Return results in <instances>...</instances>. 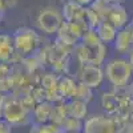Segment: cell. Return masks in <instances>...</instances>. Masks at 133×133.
<instances>
[{
	"label": "cell",
	"instance_id": "1",
	"mask_svg": "<svg viewBox=\"0 0 133 133\" xmlns=\"http://www.w3.org/2000/svg\"><path fill=\"white\" fill-rule=\"evenodd\" d=\"M104 76L107 81L113 87V89L121 91L127 89V87L133 79V69L128 57L118 56L109 59L104 63Z\"/></svg>",
	"mask_w": 133,
	"mask_h": 133
},
{
	"label": "cell",
	"instance_id": "2",
	"mask_svg": "<svg viewBox=\"0 0 133 133\" xmlns=\"http://www.w3.org/2000/svg\"><path fill=\"white\" fill-rule=\"evenodd\" d=\"M3 120L11 127H23L32 121V112L21 103L17 95L9 92L5 93L3 107Z\"/></svg>",
	"mask_w": 133,
	"mask_h": 133
},
{
	"label": "cell",
	"instance_id": "3",
	"mask_svg": "<svg viewBox=\"0 0 133 133\" xmlns=\"http://www.w3.org/2000/svg\"><path fill=\"white\" fill-rule=\"evenodd\" d=\"M15 52L21 57H28L35 53L41 45L40 32L31 27H20L12 33Z\"/></svg>",
	"mask_w": 133,
	"mask_h": 133
},
{
	"label": "cell",
	"instance_id": "4",
	"mask_svg": "<svg viewBox=\"0 0 133 133\" xmlns=\"http://www.w3.org/2000/svg\"><path fill=\"white\" fill-rule=\"evenodd\" d=\"M81 133H121V121L107 113L93 115L84 120Z\"/></svg>",
	"mask_w": 133,
	"mask_h": 133
},
{
	"label": "cell",
	"instance_id": "5",
	"mask_svg": "<svg viewBox=\"0 0 133 133\" xmlns=\"http://www.w3.org/2000/svg\"><path fill=\"white\" fill-rule=\"evenodd\" d=\"M63 23L64 17L61 14V9L57 7L43 8L36 17V25L39 32L47 36H56Z\"/></svg>",
	"mask_w": 133,
	"mask_h": 133
},
{
	"label": "cell",
	"instance_id": "6",
	"mask_svg": "<svg viewBox=\"0 0 133 133\" xmlns=\"http://www.w3.org/2000/svg\"><path fill=\"white\" fill-rule=\"evenodd\" d=\"M84 31H87V28L81 24L64 21L56 33V41L64 47H76L80 43Z\"/></svg>",
	"mask_w": 133,
	"mask_h": 133
},
{
	"label": "cell",
	"instance_id": "7",
	"mask_svg": "<svg viewBox=\"0 0 133 133\" xmlns=\"http://www.w3.org/2000/svg\"><path fill=\"white\" fill-rule=\"evenodd\" d=\"M104 80H105V76H104L103 66L85 64L79 71V83L92 91L100 88Z\"/></svg>",
	"mask_w": 133,
	"mask_h": 133
},
{
	"label": "cell",
	"instance_id": "8",
	"mask_svg": "<svg viewBox=\"0 0 133 133\" xmlns=\"http://www.w3.org/2000/svg\"><path fill=\"white\" fill-rule=\"evenodd\" d=\"M115 51L121 56H128L133 49V28L129 25L117 31L116 39L113 41Z\"/></svg>",
	"mask_w": 133,
	"mask_h": 133
},
{
	"label": "cell",
	"instance_id": "9",
	"mask_svg": "<svg viewBox=\"0 0 133 133\" xmlns=\"http://www.w3.org/2000/svg\"><path fill=\"white\" fill-rule=\"evenodd\" d=\"M61 14L64 17V21H69V23H76V24H84V16H85V7H81L73 2H66L61 7ZM87 28V27H85ZM88 29V28H87Z\"/></svg>",
	"mask_w": 133,
	"mask_h": 133
},
{
	"label": "cell",
	"instance_id": "10",
	"mask_svg": "<svg viewBox=\"0 0 133 133\" xmlns=\"http://www.w3.org/2000/svg\"><path fill=\"white\" fill-rule=\"evenodd\" d=\"M105 20L109 21L115 28L121 29V28H124V27H127L129 24L128 11H127V8L123 4H113Z\"/></svg>",
	"mask_w": 133,
	"mask_h": 133
},
{
	"label": "cell",
	"instance_id": "11",
	"mask_svg": "<svg viewBox=\"0 0 133 133\" xmlns=\"http://www.w3.org/2000/svg\"><path fill=\"white\" fill-rule=\"evenodd\" d=\"M52 113H53V103L44 100L35 105L32 109V120L33 124H47L51 123L52 120Z\"/></svg>",
	"mask_w": 133,
	"mask_h": 133
},
{
	"label": "cell",
	"instance_id": "12",
	"mask_svg": "<svg viewBox=\"0 0 133 133\" xmlns=\"http://www.w3.org/2000/svg\"><path fill=\"white\" fill-rule=\"evenodd\" d=\"M15 56H17V53L15 52L12 35L0 32V63L11 64Z\"/></svg>",
	"mask_w": 133,
	"mask_h": 133
},
{
	"label": "cell",
	"instance_id": "13",
	"mask_svg": "<svg viewBox=\"0 0 133 133\" xmlns=\"http://www.w3.org/2000/svg\"><path fill=\"white\" fill-rule=\"evenodd\" d=\"M65 103V109H66V115L69 117H75L77 120L84 121L87 118L88 113V104L80 100H66Z\"/></svg>",
	"mask_w": 133,
	"mask_h": 133
},
{
	"label": "cell",
	"instance_id": "14",
	"mask_svg": "<svg viewBox=\"0 0 133 133\" xmlns=\"http://www.w3.org/2000/svg\"><path fill=\"white\" fill-rule=\"evenodd\" d=\"M95 31H96V33H97L100 41H101L103 44H105V45H108V44H113L118 29L115 28L112 24L109 23V21L103 20L101 23L97 25V28H96Z\"/></svg>",
	"mask_w": 133,
	"mask_h": 133
},
{
	"label": "cell",
	"instance_id": "15",
	"mask_svg": "<svg viewBox=\"0 0 133 133\" xmlns=\"http://www.w3.org/2000/svg\"><path fill=\"white\" fill-rule=\"evenodd\" d=\"M112 5H113V3L109 2V0H93L89 7L100 16V19L105 20L108 14H109V11H110V8H112Z\"/></svg>",
	"mask_w": 133,
	"mask_h": 133
},
{
	"label": "cell",
	"instance_id": "16",
	"mask_svg": "<svg viewBox=\"0 0 133 133\" xmlns=\"http://www.w3.org/2000/svg\"><path fill=\"white\" fill-rule=\"evenodd\" d=\"M5 84H9V89L12 91V66L7 63H0V91L4 89Z\"/></svg>",
	"mask_w": 133,
	"mask_h": 133
},
{
	"label": "cell",
	"instance_id": "17",
	"mask_svg": "<svg viewBox=\"0 0 133 133\" xmlns=\"http://www.w3.org/2000/svg\"><path fill=\"white\" fill-rule=\"evenodd\" d=\"M80 44L87 48H91V47H96V45H100V44H103L100 41L98 36L95 29H87L84 31L83 36H81V40H80Z\"/></svg>",
	"mask_w": 133,
	"mask_h": 133
},
{
	"label": "cell",
	"instance_id": "18",
	"mask_svg": "<svg viewBox=\"0 0 133 133\" xmlns=\"http://www.w3.org/2000/svg\"><path fill=\"white\" fill-rule=\"evenodd\" d=\"M28 133H63V132L59 125L47 123V124H32Z\"/></svg>",
	"mask_w": 133,
	"mask_h": 133
},
{
	"label": "cell",
	"instance_id": "19",
	"mask_svg": "<svg viewBox=\"0 0 133 133\" xmlns=\"http://www.w3.org/2000/svg\"><path fill=\"white\" fill-rule=\"evenodd\" d=\"M83 123L84 121L81 120H77L75 117H66L63 124L60 125L61 132H81L83 130Z\"/></svg>",
	"mask_w": 133,
	"mask_h": 133
},
{
	"label": "cell",
	"instance_id": "20",
	"mask_svg": "<svg viewBox=\"0 0 133 133\" xmlns=\"http://www.w3.org/2000/svg\"><path fill=\"white\" fill-rule=\"evenodd\" d=\"M0 133H12V127L4 120H0Z\"/></svg>",
	"mask_w": 133,
	"mask_h": 133
},
{
	"label": "cell",
	"instance_id": "21",
	"mask_svg": "<svg viewBox=\"0 0 133 133\" xmlns=\"http://www.w3.org/2000/svg\"><path fill=\"white\" fill-rule=\"evenodd\" d=\"M4 100H5V93L0 91V120H3V107H4Z\"/></svg>",
	"mask_w": 133,
	"mask_h": 133
},
{
	"label": "cell",
	"instance_id": "22",
	"mask_svg": "<svg viewBox=\"0 0 133 133\" xmlns=\"http://www.w3.org/2000/svg\"><path fill=\"white\" fill-rule=\"evenodd\" d=\"M69 2H73V3L79 4V5H81V7H89V5L92 4L93 0H69Z\"/></svg>",
	"mask_w": 133,
	"mask_h": 133
},
{
	"label": "cell",
	"instance_id": "23",
	"mask_svg": "<svg viewBox=\"0 0 133 133\" xmlns=\"http://www.w3.org/2000/svg\"><path fill=\"white\" fill-rule=\"evenodd\" d=\"M5 9H7V5H5V3H4V0H0V17H3Z\"/></svg>",
	"mask_w": 133,
	"mask_h": 133
},
{
	"label": "cell",
	"instance_id": "24",
	"mask_svg": "<svg viewBox=\"0 0 133 133\" xmlns=\"http://www.w3.org/2000/svg\"><path fill=\"white\" fill-rule=\"evenodd\" d=\"M127 92H128V95L133 98V79H132V81L129 83V85L127 87Z\"/></svg>",
	"mask_w": 133,
	"mask_h": 133
},
{
	"label": "cell",
	"instance_id": "25",
	"mask_svg": "<svg viewBox=\"0 0 133 133\" xmlns=\"http://www.w3.org/2000/svg\"><path fill=\"white\" fill-rule=\"evenodd\" d=\"M17 2H19V0H4V3H5L7 8H8V7H12V5H15Z\"/></svg>",
	"mask_w": 133,
	"mask_h": 133
},
{
	"label": "cell",
	"instance_id": "26",
	"mask_svg": "<svg viewBox=\"0 0 133 133\" xmlns=\"http://www.w3.org/2000/svg\"><path fill=\"white\" fill-rule=\"evenodd\" d=\"M128 60H129V63H130V65H132V69H133V49H132V52L128 55Z\"/></svg>",
	"mask_w": 133,
	"mask_h": 133
},
{
	"label": "cell",
	"instance_id": "27",
	"mask_svg": "<svg viewBox=\"0 0 133 133\" xmlns=\"http://www.w3.org/2000/svg\"><path fill=\"white\" fill-rule=\"evenodd\" d=\"M109 2H112L113 4H123L124 0H109Z\"/></svg>",
	"mask_w": 133,
	"mask_h": 133
},
{
	"label": "cell",
	"instance_id": "28",
	"mask_svg": "<svg viewBox=\"0 0 133 133\" xmlns=\"http://www.w3.org/2000/svg\"><path fill=\"white\" fill-rule=\"evenodd\" d=\"M128 25H129L130 28H133V16H132V17L129 19V24H128Z\"/></svg>",
	"mask_w": 133,
	"mask_h": 133
},
{
	"label": "cell",
	"instance_id": "29",
	"mask_svg": "<svg viewBox=\"0 0 133 133\" xmlns=\"http://www.w3.org/2000/svg\"><path fill=\"white\" fill-rule=\"evenodd\" d=\"M63 133H81V132H63Z\"/></svg>",
	"mask_w": 133,
	"mask_h": 133
},
{
	"label": "cell",
	"instance_id": "30",
	"mask_svg": "<svg viewBox=\"0 0 133 133\" xmlns=\"http://www.w3.org/2000/svg\"><path fill=\"white\" fill-rule=\"evenodd\" d=\"M2 19H3V17H0V23H2Z\"/></svg>",
	"mask_w": 133,
	"mask_h": 133
}]
</instances>
